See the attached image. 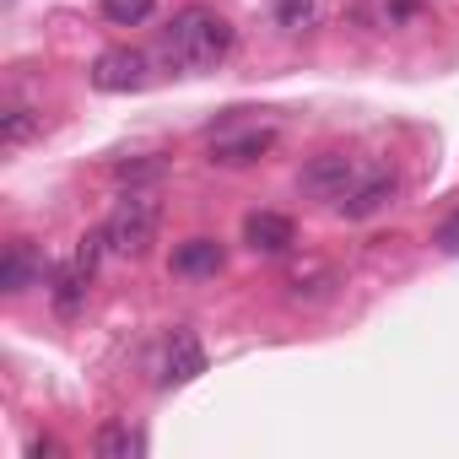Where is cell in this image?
Wrapping results in <instances>:
<instances>
[{
  "instance_id": "4",
  "label": "cell",
  "mask_w": 459,
  "mask_h": 459,
  "mask_svg": "<svg viewBox=\"0 0 459 459\" xmlns=\"http://www.w3.org/2000/svg\"><path fill=\"white\" fill-rule=\"evenodd\" d=\"M298 184H303V195H314V200H341V195L357 184V162H351L346 152H319V157L298 173Z\"/></svg>"
},
{
  "instance_id": "6",
  "label": "cell",
  "mask_w": 459,
  "mask_h": 459,
  "mask_svg": "<svg viewBox=\"0 0 459 459\" xmlns=\"http://www.w3.org/2000/svg\"><path fill=\"white\" fill-rule=\"evenodd\" d=\"M389 200H394V173H368V178H357V184L335 200V216H346V221H368V216H378Z\"/></svg>"
},
{
  "instance_id": "9",
  "label": "cell",
  "mask_w": 459,
  "mask_h": 459,
  "mask_svg": "<svg viewBox=\"0 0 459 459\" xmlns=\"http://www.w3.org/2000/svg\"><path fill=\"white\" fill-rule=\"evenodd\" d=\"M221 244L216 238H184L178 249H173V276H189V281H200V276H216L221 271Z\"/></svg>"
},
{
  "instance_id": "11",
  "label": "cell",
  "mask_w": 459,
  "mask_h": 459,
  "mask_svg": "<svg viewBox=\"0 0 459 459\" xmlns=\"http://www.w3.org/2000/svg\"><path fill=\"white\" fill-rule=\"evenodd\" d=\"M92 454H98V459H141V454H146V437L130 432L125 421H108V427L92 437Z\"/></svg>"
},
{
  "instance_id": "14",
  "label": "cell",
  "mask_w": 459,
  "mask_h": 459,
  "mask_svg": "<svg viewBox=\"0 0 459 459\" xmlns=\"http://www.w3.org/2000/svg\"><path fill=\"white\" fill-rule=\"evenodd\" d=\"M39 135V114L33 108H6L0 114V146H28Z\"/></svg>"
},
{
  "instance_id": "2",
  "label": "cell",
  "mask_w": 459,
  "mask_h": 459,
  "mask_svg": "<svg viewBox=\"0 0 459 459\" xmlns=\"http://www.w3.org/2000/svg\"><path fill=\"white\" fill-rule=\"evenodd\" d=\"M157 227H162V205H157L152 195H135V189H130V195L114 205V216L103 221V238H108L114 255L141 260V255L157 244Z\"/></svg>"
},
{
  "instance_id": "18",
  "label": "cell",
  "mask_w": 459,
  "mask_h": 459,
  "mask_svg": "<svg viewBox=\"0 0 459 459\" xmlns=\"http://www.w3.org/2000/svg\"><path fill=\"white\" fill-rule=\"evenodd\" d=\"M432 244H437L443 255H459V216H448V221L437 227V238H432Z\"/></svg>"
},
{
  "instance_id": "12",
  "label": "cell",
  "mask_w": 459,
  "mask_h": 459,
  "mask_svg": "<svg viewBox=\"0 0 459 459\" xmlns=\"http://www.w3.org/2000/svg\"><path fill=\"white\" fill-rule=\"evenodd\" d=\"M33 271H39V265H33V244H28V238H17V244L6 249V260H0V287L17 298V292H28V287H33Z\"/></svg>"
},
{
  "instance_id": "17",
  "label": "cell",
  "mask_w": 459,
  "mask_h": 459,
  "mask_svg": "<svg viewBox=\"0 0 459 459\" xmlns=\"http://www.w3.org/2000/svg\"><path fill=\"white\" fill-rule=\"evenodd\" d=\"M276 22L281 28H308L314 22V0H276Z\"/></svg>"
},
{
  "instance_id": "8",
  "label": "cell",
  "mask_w": 459,
  "mask_h": 459,
  "mask_svg": "<svg viewBox=\"0 0 459 459\" xmlns=\"http://www.w3.org/2000/svg\"><path fill=\"white\" fill-rule=\"evenodd\" d=\"M244 244H249L255 255H287V249L298 244V227H292V216H281V211H255V216L244 221Z\"/></svg>"
},
{
  "instance_id": "7",
  "label": "cell",
  "mask_w": 459,
  "mask_h": 459,
  "mask_svg": "<svg viewBox=\"0 0 459 459\" xmlns=\"http://www.w3.org/2000/svg\"><path fill=\"white\" fill-rule=\"evenodd\" d=\"M200 373H205V351H200L195 330H173L168 346H162V368H157V378L173 389V384H189V378H200Z\"/></svg>"
},
{
  "instance_id": "1",
  "label": "cell",
  "mask_w": 459,
  "mask_h": 459,
  "mask_svg": "<svg viewBox=\"0 0 459 459\" xmlns=\"http://www.w3.org/2000/svg\"><path fill=\"white\" fill-rule=\"evenodd\" d=\"M233 49V22H227L216 6H184L173 12V22L162 28V60L184 76L216 71Z\"/></svg>"
},
{
  "instance_id": "15",
  "label": "cell",
  "mask_w": 459,
  "mask_h": 459,
  "mask_svg": "<svg viewBox=\"0 0 459 459\" xmlns=\"http://www.w3.org/2000/svg\"><path fill=\"white\" fill-rule=\"evenodd\" d=\"M152 12H157V0H103V17L114 28H141Z\"/></svg>"
},
{
  "instance_id": "16",
  "label": "cell",
  "mask_w": 459,
  "mask_h": 459,
  "mask_svg": "<svg viewBox=\"0 0 459 459\" xmlns=\"http://www.w3.org/2000/svg\"><path fill=\"white\" fill-rule=\"evenodd\" d=\"M114 178L119 184H152V178H162V162L157 157H146V162H114Z\"/></svg>"
},
{
  "instance_id": "5",
  "label": "cell",
  "mask_w": 459,
  "mask_h": 459,
  "mask_svg": "<svg viewBox=\"0 0 459 459\" xmlns=\"http://www.w3.org/2000/svg\"><path fill=\"white\" fill-rule=\"evenodd\" d=\"M271 146H276V130H271V125H255V130H238V135H216V141H211V162H216V168H249V162H260Z\"/></svg>"
},
{
  "instance_id": "10",
  "label": "cell",
  "mask_w": 459,
  "mask_h": 459,
  "mask_svg": "<svg viewBox=\"0 0 459 459\" xmlns=\"http://www.w3.org/2000/svg\"><path fill=\"white\" fill-rule=\"evenodd\" d=\"M87 281H92V265L71 255V260L55 271V308H60V314H76L82 298H87Z\"/></svg>"
},
{
  "instance_id": "13",
  "label": "cell",
  "mask_w": 459,
  "mask_h": 459,
  "mask_svg": "<svg viewBox=\"0 0 459 459\" xmlns=\"http://www.w3.org/2000/svg\"><path fill=\"white\" fill-rule=\"evenodd\" d=\"M287 287H292V298H325V292L335 287V271L319 265V260H308V265H292Z\"/></svg>"
},
{
  "instance_id": "3",
  "label": "cell",
  "mask_w": 459,
  "mask_h": 459,
  "mask_svg": "<svg viewBox=\"0 0 459 459\" xmlns=\"http://www.w3.org/2000/svg\"><path fill=\"white\" fill-rule=\"evenodd\" d=\"M87 76H92L98 92H135V87H146V55L130 49V44H114L92 60Z\"/></svg>"
}]
</instances>
